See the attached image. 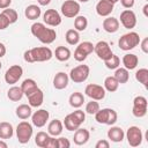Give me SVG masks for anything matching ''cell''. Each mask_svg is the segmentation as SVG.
Wrapping results in <instances>:
<instances>
[{
	"instance_id": "1",
	"label": "cell",
	"mask_w": 148,
	"mask_h": 148,
	"mask_svg": "<svg viewBox=\"0 0 148 148\" xmlns=\"http://www.w3.org/2000/svg\"><path fill=\"white\" fill-rule=\"evenodd\" d=\"M30 30H31V34L43 44H51L57 38L56 30L52 28H46V25L40 22H35L31 25Z\"/></svg>"
},
{
	"instance_id": "2",
	"label": "cell",
	"mask_w": 148,
	"mask_h": 148,
	"mask_svg": "<svg viewBox=\"0 0 148 148\" xmlns=\"http://www.w3.org/2000/svg\"><path fill=\"white\" fill-rule=\"evenodd\" d=\"M53 57V52L47 46H38L27 50L23 54L24 61L27 62H44L49 61Z\"/></svg>"
},
{
	"instance_id": "3",
	"label": "cell",
	"mask_w": 148,
	"mask_h": 148,
	"mask_svg": "<svg viewBox=\"0 0 148 148\" xmlns=\"http://www.w3.org/2000/svg\"><path fill=\"white\" fill-rule=\"evenodd\" d=\"M84 119H86V113L82 110L77 109V110L73 111L72 113L67 114L65 117L62 124L67 131H76L83 124Z\"/></svg>"
},
{
	"instance_id": "4",
	"label": "cell",
	"mask_w": 148,
	"mask_h": 148,
	"mask_svg": "<svg viewBox=\"0 0 148 148\" xmlns=\"http://www.w3.org/2000/svg\"><path fill=\"white\" fill-rule=\"evenodd\" d=\"M139 44H140V36L135 31H130L123 35L118 40L119 49L123 51H130L135 46H138Z\"/></svg>"
},
{
	"instance_id": "5",
	"label": "cell",
	"mask_w": 148,
	"mask_h": 148,
	"mask_svg": "<svg viewBox=\"0 0 148 148\" xmlns=\"http://www.w3.org/2000/svg\"><path fill=\"white\" fill-rule=\"evenodd\" d=\"M118 119V114L113 109H99L95 113V120L98 124H105V125H113Z\"/></svg>"
},
{
	"instance_id": "6",
	"label": "cell",
	"mask_w": 148,
	"mask_h": 148,
	"mask_svg": "<svg viewBox=\"0 0 148 148\" xmlns=\"http://www.w3.org/2000/svg\"><path fill=\"white\" fill-rule=\"evenodd\" d=\"M32 125L25 120L18 123L17 127H16V138L18 140L20 143L24 145V143H28L32 136Z\"/></svg>"
},
{
	"instance_id": "7",
	"label": "cell",
	"mask_w": 148,
	"mask_h": 148,
	"mask_svg": "<svg viewBox=\"0 0 148 148\" xmlns=\"http://www.w3.org/2000/svg\"><path fill=\"white\" fill-rule=\"evenodd\" d=\"M89 73H90L89 66H87V65H79V66H76V67L71 69L68 76H69V79L74 83H82V82H84L88 79Z\"/></svg>"
},
{
	"instance_id": "8",
	"label": "cell",
	"mask_w": 148,
	"mask_h": 148,
	"mask_svg": "<svg viewBox=\"0 0 148 148\" xmlns=\"http://www.w3.org/2000/svg\"><path fill=\"white\" fill-rule=\"evenodd\" d=\"M92 51H94V44L91 42H88V40L82 42L76 46L74 51V59L79 62H82L87 59V57L90 53H92Z\"/></svg>"
},
{
	"instance_id": "9",
	"label": "cell",
	"mask_w": 148,
	"mask_h": 148,
	"mask_svg": "<svg viewBox=\"0 0 148 148\" xmlns=\"http://www.w3.org/2000/svg\"><path fill=\"white\" fill-rule=\"evenodd\" d=\"M147 109H148V102L147 98L143 96H136L133 99V109L132 113L136 118H142L147 114Z\"/></svg>"
},
{
	"instance_id": "10",
	"label": "cell",
	"mask_w": 148,
	"mask_h": 148,
	"mask_svg": "<svg viewBox=\"0 0 148 148\" xmlns=\"http://www.w3.org/2000/svg\"><path fill=\"white\" fill-rule=\"evenodd\" d=\"M61 14L65 16V17H68V18H73L75 16L79 15L80 13V3L75 0H66L62 5H61Z\"/></svg>"
},
{
	"instance_id": "11",
	"label": "cell",
	"mask_w": 148,
	"mask_h": 148,
	"mask_svg": "<svg viewBox=\"0 0 148 148\" xmlns=\"http://www.w3.org/2000/svg\"><path fill=\"white\" fill-rule=\"evenodd\" d=\"M126 139H127V142L131 147H138L141 145L142 142V139H143V135H142V132L141 130L138 127V126H131L128 127L127 132H126Z\"/></svg>"
},
{
	"instance_id": "12",
	"label": "cell",
	"mask_w": 148,
	"mask_h": 148,
	"mask_svg": "<svg viewBox=\"0 0 148 148\" xmlns=\"http://www.w3.org/2000/svg\"><path fill=\"white\" fill-rule=\"evenodd\" d=\"M94 52L96 53V56L99 58V59H102V60H108L113 53H112V50H111V47H110V45H109V43L108 42H105V40H99V42H97L95 45H94Z\"/></svg>"
},
{
	"instance_id": "13",
	"label": "cell",
	"mask_w": 148,
	"mask_h": 148,
	"mask_svg": "<svg viewBox=\"0 0 148 148\" xmlns=\"http://www.w3.org/2000/svg\"><path fill=\"white\" fill-rule=\"evenodd\" d=\"M84 94L90 97L91 99L95 101H102L105 97V89L104 87L99 86V84H95V83H90L84 89Z\"/></svg>"
},
{
	"instance_id": "14",
	"label": "cell",
	"mask_w": 148,
	"mask_h": 148,
	"mask_svg": "<svg viewBox=\"0 0 148 148\" xmlns=\"http://www.w3.org/2000/svg\"><path fill=\"white\" fill-rule=\"evenodd\" d=\"M22 74H23V68L20 65H13L5 73V81L8 84H15L21 79Z\"/></svg>"
},
{
	"instance_id": "15",
	"label": "cell",
	"mask_w": 148,
	"mask_h": 148,
	"mask_svg": "<svg viewBox=\"0 0 148 148\" xmlns=\"http://www.w3.org/2000/svg\"><path fill=\"white\" fill-rule=\"evenodd\" d=\"M120 23L126 29H133L136 25V15L131 9H125L120 13Z\"/></svg>"
},
{
	"instance_id": "16",
	"label": "cell",
	"mask_w": 148,
	"mask_h": 148,
	"mask_svg": "<svg viewBox=\"0 0 148 148\" xmlns=\"http://www.w3.org/2000/svg\"><path fill=\"white\" fill-rule=\"evenodd\" d=\"M49 117H50L49 111H46L45 109H39V110L35 111V112L31 114L32 125L40 128V127H43V126L46 125V123H47V120H49Z\"/></svg>"
},
{
	"instance_id": "17",
	"label": "cell",
	"mask_w": 148,
	"mask_h": 148,
	"mask_svg": "<svg viewBox=\"0 0 148 148\" xmlns=\"http://www.w3.org/2000/svg\"><path fill=\"white\" fill-rule=\"evenodd\" d=\"M43 21L46 25L57 27L61 23V16L56 9H47L43 15Z\"/></svg>"
},
{
	"instance_id": "18",
	"label": "cell",
	"mask_w": 148,
	"mask_h": 148,
	"mask_svg": "<svg viewBox=\"0 0 148 148\" xmlns=\"http://www.w3.org/2000/svg\"><path fill=\"white\" fill-rule=\"evenodd\" d=\"M114 3L110 2L109 0H99L96 5V13L102 17H108L113 10Z\"/></svg>"
},
{
	"instance_id": "19",
	"label": "cell",
	"mask_w": 148,
	"mask_h": 148,
	"mask_svg": "<svg viewBox=\"0 0 148 148\" xmlns=\"http://www.w3.org/2000/svg\"><path fill=\"white\" fill-rule=\"evenodd\" d=\"M69 76L65 72H58L53 77V87L58 90H62L68 86Z\"/></svg>"
},
{
	"instance_id": "20",
	"label": "cell",
	"mask_w": 148,
	"mask_h": 148,
	"mask_svg": "<svg viewBox=\"0 0 148 148\" xmlns=\"http://www.w3.org/2000/svg\"><path fill=\"white\" fill-rule=\"evenodd\" d=\"M27 97H28V103H29V105L31 108H38L44 102V92L39 88L37 90H35L32 94H30L29 96H27Z\"/></svg>"
},
{
	"instance_id": "21",
	"label": "cell",
	"mask_w": 148,
	"mask_h": 148,
	"mask_svg": "<svg viewBox=\"0 0 148 148\" xmlns=\"http://www.w3.org/2000/svg\"><path fill=\"white\" fill-rule=\"evenodd\" d=\"M89 138H90L89 131L86 130V128H80V127H79V128L75 131V133H74L73 140H74V143H75V145L82 146V145H86V143L88 142Z\"/></svg>"
},
{
	"instance_id": "22",
	"label": "cell",
	"mask_w": 148,
	"mask_h": 148,
	"mask_svg": "<svg viewBox=\"0 0 148 148\" xmlns=\"http://www.w3.org/2000/svg\"><path fill=\"white\" fill-rule=\"evenodd\" d=\"M102 25H103V29L109 34H114L119 30V21L118 18L112 16H108L106 18H104Z\"/></svg>"
},
{
	"instance_id": "23",
	"label": "cell",
	"mask_w": 148,
	"mask_h": 148,
	"mask_svg": "<svg viewBox=\"0 0 148 148\" xmlns=\"http://www.w3.org/2000/svg\"><path fill=\"white\" fill-rule=\"evenodd\" d=\"M62 130H64V124L59 119H53L47 125V133L51 136H59L62 133Z\"/></svg>"
},
{
	"instance_id": "24",
	"label": "cell",
	"mask_w": 148,
	"mask_h": 148,
	"mask_svg": "<svg viewBox=\"0 0 148 148\" xmlns=\"http://www.w3.org/2000/svg\"><path fill=\"white\" fill-rule=\"evenodd\" d=\"M108 138L112 142H121L124 140V138H125V133H124V131H123L121 127L112 126L108 131Z\"/></svg>"
},
{
	"instance_id": "25",
	"label": "cell",
	"mask_w": 148,
	"mask_h": 148,
	"mask_svg": "<svg viewBox=\"0 0 148 148\" xmlns=\"http://www.w3.org/2000/svg\"><path fill=\"white\" fill-rule=\"evenodd\" d=\"M138 64H139V58L134 53H127L123 57V65L128 71L134 69L138 66Z\"/></svg>"
},
{
	"instance_id": "26",
	"label": "cell",
	"mask_w": 148,
	"mask_h": 148,
	"mask_svg": "<svg viewBox=\"0 0 148 148\" xmlns=\"http://www.w3.org/2000/svg\"><path fill=\"white\" fill-rule=\"evenodd\" d=\"M21 89H22V91H23V94L25 96H29L30 94H32L35 90L38 89V86H37V83H36L35 80H32V79H25L22 82V84H21Z\"/></svg>"
},
{
	"instance_id": "27",
	"label": "cell",
	"mask_w": 148,
	"mask_h": 148,
	"mask_svg": "<svg viewBox=\"0 0 148 148\" xmlns=\"http://www.w3.org/2000/svg\"><path fill=\"white\" fill-rule=\"evenodd\" d=\"M68 102H69V105H71L72 108L79 109V108H81V106L83 105V103H84V96H83L82 92L75 91V92H73V94L69 96Z\"/></svg>"
},
{
	"instance_id": "28",
	"label": "cell",
	"mask_w": 148,
	"mask_h": 148,
	"mask_svg": "<svg viewBox=\"0 0 148 148\" xmlns=\"http://www.w3.org/2000/svg\"><path fill=\"white\" fill-rule=\"evenodd\" d=\"M14 134V128L12 126V124L7 123V121H1L0 123V139L6 140V139H10Z\"/></svg>"
},
{
	"instance_id": "29",
	"label": "cell",
	"mask_w": 148,
	"mask_h": 148,
	"mask_svg": "<svg viewBox=\"0 0 148 148\" xmlns=\"http://www.w3.org/2000/svg\"><path fill=\"white\" fill-rule=\"evenodd\" d=\"M40 14H42V10L37 5H29L24 10V15L28 20H37L40 16Z\"/></svg>"
},
{
	"instance_id": "30",
	"label": "cell",
	"mask_w": 148,
	"mask_h": 148,
	"mask_svg": "<svg viewBox=\"0 0 148 148\" xmlns=\"http://www.w3.org/2000/svg\"><path fill=\"white\" fill-rule=\"evenodd\" d=\"M16 116L22 119V120H25L28 119L29 117H31L32 114V110H31V106L28 105V104H21L16 108V111H15Z\"/></svg>"
},
{
	"instance_id": "31",
	"label": "cell",
	"mask_w": 148,
	"mask_h": 148,
	"mask_svg": "<svg viewBox=\"0 0 148 148\" xmlns=\"http://www.w3.org/2000/svg\"><path fill=\"white\" fill-rule=\"evenodd\" d=\"M23 91L21 89V87H17V86H13L12 88L8 89L7 91V97L12 101V102H18L22 99L23 97Z\"/></svg>"
},
{
	"instance_id": "32",
	"label": "cell",
	"mask_w": 148,
	"mask_h": 148,
	"mask_svg": "<svg viewBox=\"0 0 148 148\" xmlns=\"http://www.w3.org/2000/svg\"><path fill=\"white\" fill-rule=\"evenodd\" d=\"M113 76L119 82V84L126 83L130 80V72L125 67H118V68H116V72H114V75Z\"/></svg>"
},
{
	"instance_id": "33",
	"label": "cell",
	"mask_w": 148,
	"mask_h": 148,
	"mask_svg": "<svg viewBox=\"0 0 148 148\" xmlns=\"http://www.w3.org/2000/svg\"><path fill=\"white\" fill-rule=\"evenodd\" d=\"M54 56L59 61H67L71 58V50L66 46H58L54 51Z\"/></svg>"
},
{
	"instance_id": "34",
	"label": "cell",
	"mask_w": 148,
	"mask_h": 148,
	"mask_svg": "<svg viewBox=\"0 0 148 148\" xmlns=\"http://www.w3.org/2000/svg\"><path fill=\"white\" fill-rule=\"evenodd\" d=\"M65 39L69 45H77L80 42V34L75 29H69L66 31Z\"/></svg>"
},
{
	"instance_id": "35",
	"label": "cell",
	"mask_w": 148,
	"mask_h": 148,
	"mask_svg": "<svg viewBox=\"0 0 148 148\" xmlns=\"http://www.w3.org/2000/svg\"><path fill=\"white\" fill-rule=\"evenodd\" d=\"M119 87V82L116 80L114 76H108L104 80V89L110 91V92H114L118 90Z\"/></svg>"
},
{
	"instance_id": "36",
	"label": "cell",
	"mask_w": 148,
	"mask_h": 148,
	"mask_svg": "<svg viewBox=\"0 0 148 148\" xmlns=\"http://www.w3.org/2000/svg\"><path fill=\"white\" fill-rule=\"evenodd\" d=\"M88 27V20L83 15H77L74 17V29L77 31H84Z\"/></svg>"
},
{
	"instance_id": "37",
	"label": "cell",
	"mask_w": 148,
	"mask_h": 148,
	"mask_svg": "<svg viewBox=\"0 0 148 148\" xmlns=\"http://www.w3.org/2000/svg\"><path fill=\"white\" fill-rule=\"evenodd\" d=\"M50 136H51V135H50L49 133L40 131V132H38V133L36 134V136H35V143H36L38 147H40V148H45V146H46V143H47Z\"/></svg>"
},
{
	"instance_id": "38",
	"label": "cell",
	"mask_w": 148,
	"mask_h": 148,
	"mask_svg": "<svg viewBox=\"0 0 148 148\" xmlns=\"http://www.w3.org/2000/svg\"><path fill=\"white\" fill-rule=\"evenodd\" d=\"M135 79L145 87L148 86V69L147 68H140L135 73Z\"/></svg>"
},
{
	"instance_id": "39",
	"label": "cell",
	"mask_w": 148,
	"mask_h": 148,
	"mask_svg": "<svg viewBox=\"0 0 148 148\" xmlns=\"http://www.w3.org/2000/svg\"><path fill=\"white\" fill-rule=\"evenodd\" d=\"M2 14L6 16V18L9 21V23L10 24H13V23H15L16 21H17V18H18V15H17V12L15 10V9H12V8H6V9H3L2 10Z\"/></svg>"
},
{
	"instance_id": "40",
	"label": "cell",
	"mask_w": 148,
	"mask_h": 148,
	"mask_svg": "<svg viewBox=\"0 0 148 148\" xmlns=\"http://www.w3.org/2000/svg\"><path fill=\"white\" fill-rule=\"evenodd\" d=\"M104 64H105L106 68H109V69H116V68H118L119 65H120V59H119L118 56L112 54L108 60L104 61Z\"/></svg>"
},
{
	"instance_id": "41",
	"label": "cell",
	"mask_w": 148,
	"mask_h": 148,
	"mask_svg": "<svg viewBox=\"0 0 148 148\" xmlns=\"http://www.w3.org/2000/svg\"><path fill=\"white\" fill-rule=\"evenodd\" d=\"M98 110H99V104L95 99H91L90 102H88L86 104V112L88 114H95Z\"/></svg>"
},
{
	"instance_id": "42",
	"label": "cell",
	"mask_w": 148,
	"mask_h": 148,
	"mask_svg": "<svg viewBox=\"0 0 148 148\" xmlns=\"http://www.w3.org/2000/svg\"><path fill=\"white\" fill-rule=\"evenodd\" d=\"M57 146H58V148H69L71 142L66 138H58L57 139Z\"/></svg>"
},
{
	"instance_id": "43",
	"label": "cell",
	"mask_w": 148,
	"mask_h": 148,
	"mask_svg": "<svg viewBox=\"0 0 148 148\" xmlns=\"http://www.w3.org/2000/svg\"><path fill=\"white\" fill-rule=\"evenodd\" d=\"M9 24H10V23H9V21L6 18V16H5L2 13H0V30L6 29Z\"/></svg>"
},
{
	"instance_id": "44",
	"label": "cell",
	"mask_w": 148,
	"mask_h": 148,
	"mask_svg": "<svg viewBox=\"0 0 148 148\" xmlns=\"http://www.w3.org/2000/svg\"><path fill=\"white\" fill-rule=\"evenodd\" d=\"M45 148H58L56 136H50V139H49V141H47V143H46Z\"/></svg>"
},
{
	"instance_id": "45",
	"label": "cell",
	"mask_w": 148,
	"mask_h": 148,
	"mask_svg": "<svg viewBox=\"0 0 148 148\" xmlns=\"http://www.w3.org/2000/svg\"><path fill=\"white\" fill-rule=\"evenodd\" d=\"M96 148H109L110 147V143L108 140H98L95 145Z\"/></svg>"
},
{
	"instance_id": "46",
	"label": "cell",
	"mask_w": 148,
	"mask_h": 148,
	"mask_svg": "<svg viewBox=\"0 0 148 148\" xmlns=\"http://www.w3.org/2000/svg\"><path fill=\"white\" fill-rule=\"evenodd\" d=\"M134 2H135V0H120L121 6H123L124 8H127V9L132 8V7L134 6Z\"/></svg>"
},
{
	"instance_id": "47",
	"label": "cell",
	"mask_w": 148,
	"mask_h": 148,
	"mask_svg": "<svg viewBox=\"0 0 148 148\" xmlns=\"http://www.w3.org/2000/svg\"><path fill=\"white\" fill-rule=\"evenodd\" d=\"M141 43V50L145 52V53H148V38H143L142 40H140Z\"/></svg>"
},
{
	"instance_id": "48",
	"label": "cell",
	"mask_w": 148,
	"mask_h": 148,
	"mask_svg": "<svg viewBox=\"0 0 148 148\" xmlns=\"http://www.w3.org/2000/svg\"><path fill=\"white\" fill-rule=\"evenodd\" d=\"M12 0H0V9H6L10 6Z\"/></svg>"
},
{
	"instance_id": "49",
	"label": "cell",
	"mask_w": 148,
	"mask_h": 148,
	"mask_svg": "<svg viewBox=\"0 0 148 148\" xmlns=\"http://www.w3.org/2000/svg\"><path fill=\"white\" fill-rule=\"evenodd\" d=\"M7 50H6V46L3 43H0V58H2L5 54H6Z\"/></svg>"
},
{
	"instance_id": "50",
	"label": "cell",
	"mask_w": 148,
	"mask_h": 148,
	"mask_svg": "<svg viewBox=\"0 0 148 148\" xmlns=\"http://www.w3.org/2000/svg\"><path fill=\"white\" fill-rule=\"evenodd\" d=\"M37 1H38V3L40 6H46V5H49L51 2V0H37Z\"/></svg>"
},
{
	"instance_id": "51",
	"label": "cell",
	"mask_w": 148,
	"mask_h": 148,
	"mask_svg": "<svg viewBox=\"0 0 148 148\" xmlns=\"http://www.w3.org/2000/svg\"><path fill=\"white\" fill-rule=\"evenodd\" d=\"M143 14H145L146 17L148 16V3H146V5L143 6Z\"/></svg>"
},
{
	"instance_id": "52",
	"label": "cell",
	"mask_w": 148,
	"mask_h": 148,
	"mask_svg": "<svg viewBox=\"0 0 148 148\" xmlns=\"http://www.w3.org/2000/svg\"><path fill=\"white\" fill-rule=\"evenodd\" d=\"M0 148H7V143L1 139L0 140Z\"/></svg>"
},
{
	"instance_id": "53",
	"label": "cell",
	"mask_w": 148,
	"mask_h": 148,
	"mask_svg": "<svg viewBox=\"0 0 148 148\" xmlns=\"http://www.w3.org/2000/svg\"><path fill=\"white\" fill-rule=\"evenodd\" d=\"M109 1H110V2H112V3H116V2H118L119 0H109Z\"/></svg>"
},
{
	"instance_id": "54",
	"label": "cell",
	"mask_w": 148,
	"mask_h": 148,
	"mask_svg": "<svg viewBox=\"0 0 148 148\" xmlns=\"http://www.w3.org/2000/svg\"><path fill=\"white\" fill-rule=\"evenodd\" d=\"M77 1H80V2H88L89 0H77Z\"/></svg>"
},
{
	"instance_id": "55",
	"label": "cell",
	"mask_w": 148,
	"mask_h": 148,
	"mask_svg": "<svg viewBox=\"0 0 148 148\" xmlns=\"http://www.w3.org/2000/svg\"><path fill=\"white\" fill-rule=\"evenodd\" d=\"M1 67H2V64H1V61H0V69H1Z\"/></svg>"
},
{
	"instance_id": "56",
	"label": "cell",
	"mask_w": 148,
	"mask_h": 148,
	"mask_svg": "<svg viewBox=\"0 0 148 148\" xmlns=\"http://www.w3.org/2000/svg\"><path fill=\"white\" fill-rule=\"evenodd\" d=\"M146 1H148V0H146Z\"/></svg>"
}]
</instances>
